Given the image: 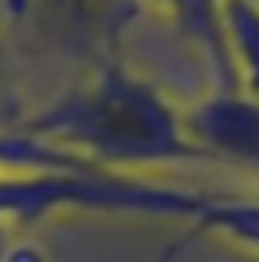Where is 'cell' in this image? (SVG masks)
<instances>
[{"label": "cell", "instance_id": "obj_5", "mask_svg": "<svg viewBox=\"0 0 259 262\" xmlns=\"http://www.w3.org/2000/svg\"><path fill=\"white\" fill-rule=\"evenodd\" d=\"M224 36L238 89L259 99V7L252 0H224Z\"/></svg>", "mask_w": 259, "mask_h": 262}, {"label": "cell", "instance_id": "obj_10", "mask_svg": "<svg viewBox=\"0 0 259 262\" xmlns=\"http://www.w3.org/2000/svg\"><path fill=\"white\" fill-rule=\"evenodd\" d=\"M0 128H7V124H0Z\"/></svg>", "mask_w": 259, "mask_h": 262}, {"label": "cell", "instance_id": "obj_7", "mask_svg": "<svg viewBox=\"0 0 259 262\" xmlns=\"http://www.w3.org/2000/svg\"><path fill=\"white\" fill-rule=\"evenodd\" d=\"M192 241H195V234L188 230L185 237H177V241H171V245H167V248H164V252H160V255H156L153 262H177L181 255H185V252H188V245H192Z\"/></svg>", "mask_w": 259, "mask_h": 262}, {"label": "cell", "instance_id": "obj_6", "mask_svg": "<svg viewBox=\"0 0 259 262\" xmlns=\"http://www.w3.org/2000/svg\"><path fill=\"white\" fill-rule=\"evenodd\" d=\"M195 237L199 234H213L224 237L238 248L259 252V202L256 199H234V195H216V202L195 220V227H188Z\"/></svg>", "mask_w": 259, "mask_h": 262}, {"label": "cell", "instance_id": "obj_3", "mask_svg": "<svg viewBox=\"0 0 259 262\" xmlns=\"http://www.w3.org/2000/svg\"><path fill=\"white\" fill-rule=\"evenodd\" d=\"M39 14L61 39L89 53L92 64L121 57V43L146 14L142 0H29L25 14Z\"/></svg>", "mask_w": 259, "mask_h": 262}, {"label": "cell", "instance_id": "obj_1", "mask_svg": "<svg viewBox=\"0 0 259 262\" xmlns=\"http://www.w3.org/2000/svg\"><path fill=\"white\" fill-rule=\"evenodd\" d=\"M7 128L110 174L146 177L210 163L185 135L181 106L121 57L92 64L75 89Z\"/></svg>", "mask_w": 259, "mask_h": 262}, {"label": "cell", "instance_id": "obj_2", "mask_svg": "<svg viewBox=\"0 0 259 262\" xmlns=\"http://www.w3.org/2000/svg\"><path fill=\"white\" fill-rule=\"evenodd\" d=\"M181 124L210 163L259 174V99L242 89H210L181 110Z\"/></svg>", "mask_w": 259, "mask_h": 262}, {"label": "cell", "instance_id": "obj_4", "mask_svg": "<svg viewBox=\"0 0 259 262\" xmlns=\"http://www.w3.org/2000/svg\"><path fill=\"white\" fill-rule=\"evenodd\" d=\"M142 7L199 53L210 75V89H238L224 36V0H142Z\"/></svg>", "mask_w": 259, "mask_h": 262}, {"label": "cell", "instance_id": "obj_9", "mask_svg": "<svg viewBox=\"0 0 259 262\" xmlns=\"http://www.w3.org/2000/svg\"><path fill=\"white\" fill-rule=\"evenodd\" d=\"M252 4H256V7H259V0H252Z\"/></svg>", "mask_w": 259, "mask_h": 262}, {"label": "cell", "instance_id": "obj_8", "mask_svg": "<svg viewBox=\"0 0 259 262\" xmlns=\"http://www.w3.org/2000/svg\"><path fill=\"white\" fill-rule=\"evenodd\" d=\"M25 4H29V0H0V18H18V14H25Z\"/></svg>", "mask_w": 259, "mask_h": 262}]
</instances>
